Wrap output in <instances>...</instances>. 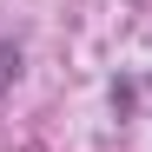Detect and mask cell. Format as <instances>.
<instances>
[{
    "label": "cell",
    "instance_id": "6da1fadb",
    "mask_svg": "<svg viewBox=\"0 0 152 152\" xmlns=\"http://www.w3.org/2000/svg\"><path fill=\"white\" fill-rule=\"evenodd\" d=\"M13 80H20V46H13V40H0V93H7Z\"/></svg>",
    "mask_w": 152,
    "mask_h": 152
}]
</instances>
